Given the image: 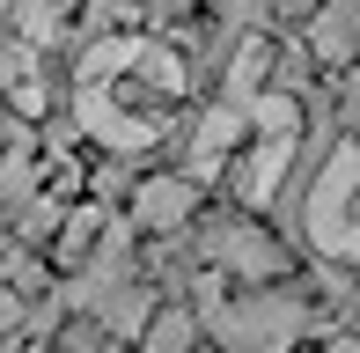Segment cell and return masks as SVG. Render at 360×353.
<instances>
[{"label": "cell", "mask_w": 360, "mask_h": 353, "mask_svg": "<svg viewBox=\"0 0 360 353\" xmlns=\"http://www.w3.org/2000/svg\"><path fill=\"white\" fill-rule=\"evenodd\" d=\"M316 59H346L360 44V0H316V23H309Z\"/></svg>", "instance_id": "7"}, {"label": "cell", "mask_w": 360, "mask_h": 353, "mask_svg": "<svg viewBox=\"0 0 360 353\" xmlns=\"http://www.w3.org/2000/svg\"><path fill=\"white\" fill-rule=\"evenodd\" d=\"M206 258L228 265V272H243V280H265V272H280V243H272L265 229H214Z\"/></svg>", "instance_id": "5"}, {"label": "cell", "mask_w": 360, "mask_h": 353, "mask_svg": "<svg viewBox=\"0 0 360 353\" xmlns=\"http://www.w3.org/2000/svg\"><path fill=\"white\" fill-rule=\"evenodd\" d=\"M184 59L155 37H96L74 67V118L89 140H103L110 155H140L184 110Z\"/></svg>", "instance_id": "1"}, {"label": "cell", "mask_w": 360, "mask_h": 353, "mask_svg": "<svg viewBox=\"0 0 360 353\" xmlns=\"http://www.w3.org/2000/svg\"><path fill=\"white\" fill-rule=\"evenodd\" d=\"M67 0H15V23H22V44H52Z\"/></svg>", "instance_id": "10"}, {"label": "cell", "mask_w": 360, "mask_h": 353, "mask_svg": "<svg viewBox=\"0 0 360 353\" xmlns=\"http://www.w3.org/2000/svg\"><path fill=\"white\" fill-rule=\"evenodd\" d=\"M30 199H37V162H30V148H15L8 162H0V206L15 214V206H30Z\"/></svg>", "instance_id": "9"}, {"label": "cell", "mask_w": 360, "mask_h": 353, "mask_svg": "<svg viewBox=\"0 0 360 353\" xmlns=\"http://www.w3.org/2000/svg\"><path fill=\"white\" fill-rule=\"evenodd\" d=\"M199 324L214 331L221 353H294V339L309 331V309L294 295H236V302H206Z\"/></svg>", "instance_id": "3"}, {"label": "cell", "mask_w": 360, "mask_h": 353, "mask_svg": "<svg viewBox=\"0 0 360 353\" xmlns=\"http://www.w3.org/2000/svg\"><path fill=\"white\" fill-rule=\"evenodd\" d=\"M302 229H309V243H316L323 258L360 265V148L323 155L316 184H309V199H302Z\"/></svg>", "instance_id": "2"}, {"label": "cell", "mask_w": 360, "mask_h": 353, "mask_svg": "<svg viewBox=\"0 0 360 353\" xmlns=\"http://www.w3.org/2000/svg\"><path fill=\"white\" fill-rule=\"evenodd\" d=\"M199 339V316L191 309H169V316H147V353H184Z\"/></svg>", "instance_id": "8"}, {"label": "cell", "mask_w": 360, "mask_h": 353, "mask_svg": "<svg viewBox=\"0 0 360 353\" xmlns=\"http://www.w3.org/2000/svg\"><path fill=\"white\" fill-rule=\"evenodd\" d=\"M338 118H346V133L360 140V74H353V82H346V96H338Z\"/></svg>", "instance_id": "11"}, {"label": "cell", "mask_w": 360, "mask_h": 353, "mask_svg": "<svg viewBox=\"0 0 360 353\" xmlns=\"http://www.w3.org/2000/svg\"><path fill=\"white\" fill-rule=\"evenodd\" d=\"M294 162V133H257V148H250V162H243V176H236V191L250 206H265L272 191H280V169Z\"/></svg>", "instance_id": "6"}, {"label": "cell", "mask_w": 360, "mask_h": 353, "mask_svg": "<svg viewBox=\"0 0 360 353\" xmlns=\"http://www.w3.org/2000/svg\"><path fill=\"white\" fill-rule=\"evenodd\" d=\"M191 206H199V184H191V176H147L140 199H133V221L147 236H176L191 221Z\"/></svg>", "instance_id": "4"}, {"label": "cell", "mask_w": 360, "mask_h": 353, "mask_svg": "<svg viewBox=\"0 0 360 353\" xmlns=\"http://www.w3.org/2000/svg\"><path fill=\"white\" fill-rule=\"evenodd\" d=\"M37 353H52V346H37Z\"/></svg>", "instance_id": "13"}, {"label": "cell", "mask_w": 360, "mask_h": 353, "mask_svg": "<svg viewBox=\"0 0 360 353\" xmlns=\"http://www.w3.org/2000/svg\"><path fill=\"white\" fill-rule=\"evenodd\" d=\"M22 324V302H15V287H0V331H15Z\"/></svg>", "instance_id": "12"}]
</instances>
